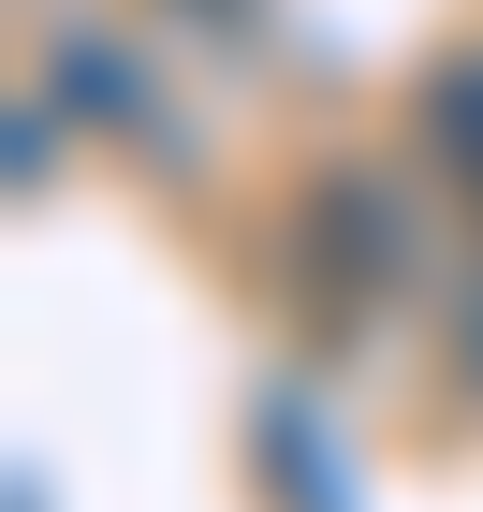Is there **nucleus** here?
<instances>
[{"label":"nucleus","mask_w":483,"mask_h":512,"mask_svg":"<svg viewBox=\"0 0 483 512\" xmlns=\"http://www.w3.org/2000/svg\"><path fill=\"white\" fill-rule=\"evenodd\" d=\"M279 264H293V293H308V337L352 352L366 322L410 293V220H396V191H381L366 161H337V176L293 205V249H279Z\"/></svg>","instance_id":"obj_1"},{"label":"nucleus","mask_w":483,"mask_h":512,"mask_svg":"<svg viewBox=\"0 0 483 512\" xmlns=\"http://www.w3.org/2000/svg\"><path fill=\"white\" fill-rule=\"evenodd\" d=\"M410 132H425V161H440V176H454V205H469V220H483V44H469V59H440V74H425V103H410Z\"/></svg>","instance_id":"obj_2"}]
</instances>
